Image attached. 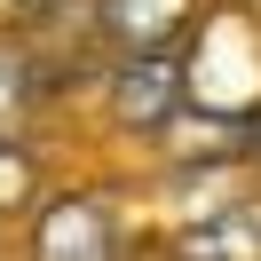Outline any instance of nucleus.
<instances>
[{
  "mask_svg": "<svg viewBox=\"0 0 261 261\" xmlns=\"http://www.w3.org/2000/svg\"><path fill=\"white\" fill-rule=\"evenodd\" d=\"M253 166H261V143H253Z\"/></svg>",
  "mask_w": 261,
  "mask_h": 261,
  "instance_id": "9",
  "label": "nucleus"
},
{
  "mask_svg": "<svg viewBox=\"0 0 261 261\" xmlns=\"http://www.w3.org/2000/svg\"><path fill=\"white\" fill-rule=\"evenodd\" d=\"M182 95L190 111L261 119V16L253 8H206L182 40Z\"/></svg>",
  "mask_w": 261,
  "mask_h": 261,
  "instance_id": "1",
  "label": "nucleus"
},
{
  "mask_svg": "<svg viewBox=\"0 0 261 261\" xmlns=\"http://www.w3.org/2000/svg\"><path fill=\"white\" fill-rule=\"evenodd\" d=\"M166 261H261V198H222L166 238Z\"/></svg>",
  "mask_w": 261,
  "mask_h": 261,
  "instance_id": "5",
  "label": "nucleus"
},
{
  "mask_svg": "<svg viewBox=\"0 0 261 261\" xmlns=\"http://www.w3.org/2000/svg\"><path fill=\"white\" fill-rule=\"evenodd\" d=\"M32 111H40V95H32V64H24L16 40H0V135H16Z\"/></svg>",
  "mask_w": 261,
  "mask_h": 261,
  "instance_id": "7",
  "label": "nucleus"
},
{
  "mask_svg": "<svg viewBox=\"0 0 261 261\" xmlns=\"http://www.w3.org/2000/svg\"><path fill=\"white\" fill-rule=\"evenodd\" d=\"M214 8H253V16H261V0H214Z\"/></svg>",
  "mask_w": 261,
  "mask_h": 261,
  "instance_id": "8",
  "label": "nucleus"
},
{
  "mask_svg": "<svg viewBox=\"0 0 261 261\" xmlns=\"http://www.w3.org/2000/svg\"><path fill=\"white\" fill-rule=\"evenodd\" d=\"M87 16L103 56H174L206 16V0H87Z\"/></svg>",
  "mask_w": 261,
  "mask_h": 261,
  "instance_id": "4",
  "label": "nucleus"
},
{
  "mask_svg": "<svg viewBox=\"0 0 261 261\" xmlns=\"http://www.w3.org/2000/svg\"><path fill=\"white\" fill-rule=\"evenodd\" d=\"M182 103H190L182 95V48L174 56H111V64H103V111H111L119 135L159 143Z\"/></svg>",
  "mask_w": 261,
  "mask_h": 261,
  "instance_id": "3",
  "label": "nucleus"
},
{
  "mask_svg": "<svg viewBox=\"0 0 261 261\" xmlns=\"http://www.w3.org/2000/svg\"><path fill=\"white\" fill-rule=\"evenodd\" d=\"M32 261H127V229L103 190H64L32 206Z\"/></svg>",
  "mask_w": 261,
  "mask_h": 261,
  "instance_id": "2",
  "label": "nucleus"
},
{
  "mask_svg": "<svg viewBox=\"0 0 261 261\" xmlns=\"http://www.w3.org/2000/svg\"><path fill=\"white\" fill-rule=\"evenodd\" d=\"M40 206V150L24 135H0V222Z\"/></svg>",
  "mask_w": 261,
  "mask_h": 261,
  "instance_id": "6",
  "label": "nucleus"
}]
</instances>
